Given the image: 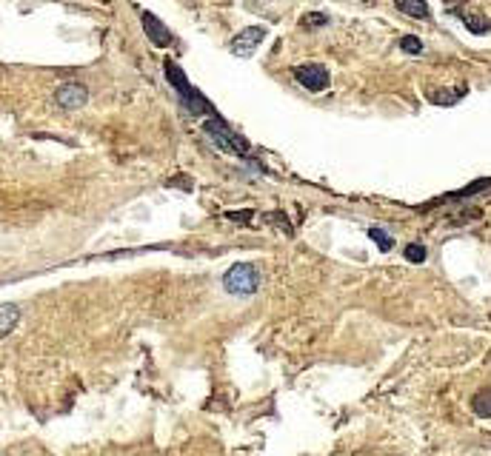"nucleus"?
I'll return each mask as SVG.
<instances>
[{"label":"nucleus","instance_id":"obj_1","mask_svg":"<svg viewBox=\"0 0 491 456\" xmlns=\"http://www.w3.org/2000/svg\"><path fill=\"white\" fill-rule=\"evenodd\" d=\"M163 71H166V80L172 83V89L177 92V97H180V103L186 106V112L189 114H194V117H200V114H206V117H215L218 114V109L208 103L189 80H186V74H183V68L174 63V60H166L163 63Z\"/></svg>","mask_w":491,"mask_h":456},{"label":"nucleus","instance_id":"obj_2","mask_svg":"<svg viewBox=\"0 0 491 456\" xmlns=\"http://www.w3.org/2000/svg\"><path fill=\"white\" fill-rule=\"evenodd\" d=\"M203 134L212 140L220 151H226V155H235V157H246V155H249V140L240 137L237 131H232L229 123H226L220 114L208 117V120L203 123Z\"/></svg>","mask_w":491,"mask_h":456},{"label":"nucleus","instance_id":"obj_3","mask_svg":"<svg viewBox=\"0 0 491 456\" xmlns=\"http://www.w3.org/2000/svg\"><path fill=\"white\" fill-rule=\"evenodd\" d=\"M223 288L232 296H252L260 288V271L252 263H235L226 274H223Z\"/></svg>","mask_w":491,"mask_h":456},{"label":"nucleus","instance_id":"obj_4","mask_svg":"<svg viewBox=\"0 0 491 456\" xmlns=\"http://www.w3.org/2000/svg\"><path fill=\"white\" fill-rule=\"evenodd\" d=\"M292 74H295V80L306 92H314V95L326 92L331 86V74H329V68L323 63H300V66H295Z\"/></svg>","mask_w":491,"mask_h":456},{"label":"nucleus","instance_id":"obj_5","mask_svg":"<svg viewBox=\"0 0 491 456\" xmlns=\"http://www.w3.org/2000/svg\"><path fill=\"white\" fill-rule=\"evenodd\" d=\"M54 103L60 109H69V112H75V109H83L89 103V89L83 83H75V80H69V83H60L57 92H54Z\"/></svg>","mask_w":491,"mask_h":456},{"label":"nucleus","instance_id":"obj_6","mask_svg":"<svg viewBox=\"0 0 491 456\" xmlns=\"http://www.w3.org/2000/svg\"><path fill=\"white\" fill-rule=\"evenodd\" d=\"M140 23H143V32H146V37L158 46V49H166V46H172L174 43V35L163 26V20L160 18H155L152 12H140Z\"/></svg>","mask_w":491,"mask_h":456},{"label":"nucleus","instance_id":"obj_7","mask_svg":"<svg viewBox=\"0 0 491 456\" xmlns=\"http://www.w3.org/2000/svg\"><path fill=\"white\" fill-rule=\"evenodd\" d=\"M263 37H266V29H263V26H249V29H243V32L232 40V54H237V57H252V54L257 52V46L263 43Z\"/></svg>","mask_w":491,"mask_h":456},{"label":"nucleus","instance_id":"obj_8","mask_svg":"<svg viewBox=\"0 0 491 456\" xmlns=\"http://www.w3.org/2000/svg\"><path fill=\"white\" fill-rule=\"evenodd\" d=\"M394 6L400 15L406 18H414V20H429L432 18V9L426 0H394Z\"/></svg>","mask_w":491,"mask_h":456},{"label":"nucleus","instance_id":"obj_9","mask_svg":"<svg viewBox=\"0 0 491 456\" xmlns=\"http://www.w3.org/2000/svg\"><path fill=\"white\" fill-rule=\"evenodd\" d=\"M20 323V308L15 306V302H4L0 306V340H4L6 334H12Z\"/></svg>","mask_w":491,"mask_h":456},{"label":"nucleus","instance_id":"obj_10","mask_svg":"<svg viewBox=\"0 0 491 456\" xmlns=\"http://www.w3.org/2000/svg\"><path fill=\"white\" fill-rule=\"evenodd\" d=\"M460 20H463L466 29L474 32V35H485V32L491 29V20L483 18V15H477V12H460Z\"/></svg>","mask_w":491,"mask_h":456},{"label":"nucleus","instance_id":"obj_11","mask_svg":"<svg viewBox=\"0 0 491 456\" xmlns=\"http://www.w3.org/2000/svg\"><path fill=\"white\" fill-rule=\"evenodd\" d=\"M466 95V86H460V89H443V92H429V100L432 103H437V106H454L460 97Z\"/></svg>","mask_w":491,"mask_h":456},{"label":"nucleus","instance_id":"obj_12","mask_svg":"<svg viewBox=\"0 0 491 456\" xmlns=\"http://www.w3.org/2000/svg\"><path fill=\"white\" fill-rule=\"evenodd\" d=\"M471 408H474V414H477V416H491V388H485V391L474 394Z\"/></svg>","mask_w":491,"mask_h":456},{"label":"nucleus","instance_id":"obj_13","mask_svg":"<svg viewBox=\"0 0 491 456\" xmlns=\"http://www.w3.org/2000/svg\"><path fill=\"white\" fill-rule=\"evenodd\" d=\"M491 186V180H477V183H471L466 191H457V194H446V197H440L437 203H449V200H466L468 194H477V191H483V188H488Z\"/></svg>","mask_w":491,"mask_h":456},{"label":"nucleus","instance_id":"obj_14","mask_svg":"<svg viewBox=\"0 0 491 456\" xmlns=\"http://www.w3.org/2000/svg\"><path fill=\"white\" fill-rule=\"evenodd\" d=\"M369 237L377 243V248H380V251H391V248H394L391 234H389V232H383V228H377V225H374V228H369Z\"/></svg>","mask_w":491,"mask_h":456},{"label":"nucleus","instance_id":"obj_15","mask_svg":"<svg viewBox=\"0 0 491 456\" xmlns=\"http://www.w3.org/2000/svg\"><path fill=\"white\" fill-rule=\"evenodd\" d=\"M426 257H429V251H426L423 243H411V246H406V260H408V263H426Z\"/></svg>","mask_w":491,"mask_h":456},{"label":"nucleus","instance_id":"obj_16","mask_svg":"<svg viewBox=\"0 0 491 456\" xmlns=\"http://www.w3.org/2000/svg\"><path fill=\"white\" fill-rule=\"evenodd\" d=\"M400 49L408 52V54H420V52H423V40L414 37V35H406V37L400 40Z\"/></svg>","mask_w":491,"mask_h":456},{"label":"nucleus","instance_id":"obj_17","mask_svg":"<svg viewBox=\"0 0 491 456\" xmlns=\"http://www.w3.org/2000/svg\"><path fill=\"white\" fill-rule=\"evenodd\" d=\"M226 217H229V220H235V222H249V220L254 217V211H229Z\"/></svg>","mask_w":491,"mask_h":456},{"label":"nucleus","instance_id":"obj_18","mask_svg":"<svg viewBox=\"0 0 491 456\" xmlns=\"http://www.w3.org/2000/svg\"><path fill=\"white\" fill-rule=\"evenodd\" d=\"M323 23H329V18H323V15H320V18H306V20H303V26H323Z\"/></svg>","mask_w":491,"mask_h":456},{"label":"nucleus","instance_id":"obj_19","mask_svg":"<svg viewBox=\"0 0 491 456\" xmlns=\"http://www.w3.org/2000/svg\"><path fill=\"white\" fill-rule=\"evenodd\" d=\"M446 4H460V0H446Z\"/></svg>","mask_w":491,"mask_h":456}]
</instances>
